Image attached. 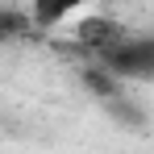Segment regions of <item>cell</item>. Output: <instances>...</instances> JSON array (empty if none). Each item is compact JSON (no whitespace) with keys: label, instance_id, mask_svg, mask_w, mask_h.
Masks as SVG:
<instances>
[{"label":"cell","instance_id":"obj_3","mask_svg":"<svg viewBox=\"0 0 154 154\" xmlns=\"http://www.w3.org/2000/svg\"><path fill=\"white\" fill-rule=\"evenodd\" d=\"M88 0H25L29 17L38 21V29H54L58 21H67L71 13H79Z\"/></svg>","mask_w":154,"mask_h":154},{"label":"cell","instance_id":"obj_2","mask_svg":"<svg viewBox=\"0 0 154 154\" xmlns=\"http://www.w3.org/2000/svg\"><path fill=\"white\" fill-rule=\"evenodd\" d=\"M133 29L125 25V21H117V17H104V13H96V17H83L75 25V38H71V46H58V50L67 54H92V58H100L104 50H112V46H121Z\"/></svg>","mask_w":154,"mask_h":154},{"label":"cell","instance_id":"obj_1","mask_svg":"<svg viewBox=\"0 0 154 154\" xmlns=\"http://www.w3.org/2000/svg\"><path fill=\"white\" fill-rule=\"evenodd\" d=\"M100 63L112 71V75H121L129 83H154V29L150 33H129L121 46H112V50L100 54Z\"/></svg>","mask_w":154,"mask_h":154}]
</instances>
